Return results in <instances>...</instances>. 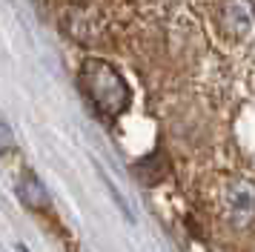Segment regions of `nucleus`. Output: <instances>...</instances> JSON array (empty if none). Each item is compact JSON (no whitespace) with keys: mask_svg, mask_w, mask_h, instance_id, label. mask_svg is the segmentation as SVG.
<instances>
[{"mask_svg":"<svg viewBox=\"0 0 255 252\" xmlns=\"http://www.w3.org/2000/svg\"><path fill=\"white\" fill-rule=\"evenodd\" d=\"M81 86L92 106L106 118H118L129 106V86L112 63L89 57L81 66Z\"/></svg>","mask_w":255,"mask_h":252,"instance_id":"obj_1","label":"nucleus"},{"mask_svg":"<svg viewBox=\"0 0 255 252\" xmlns=\"http://www.w3.org/2000/svg\"><path fill=\"white\" fill-rule=\"evenodd\" d=\"M255 26L253 0H221L218 3V29L227 40H244Z\"/></svg>","mask_w":255,"mask_h":252,"instance_id":"obj_2","label":"nucleus"},{"mask_svg":"<svg viewBox=\"0 0 255 252\" xmlns=\"http://www.w3.org/2000/svg\"><path fill=\"white\" fill-rule=\"evenodd\" d=\"M227 204V218L235 227H247L255 218V183L253 181H232L224 195Z\"/></svg>","mask_w":255,"mask_h":252,"instance_id":"obj_3","label":"nucleus"}]
</instances>
